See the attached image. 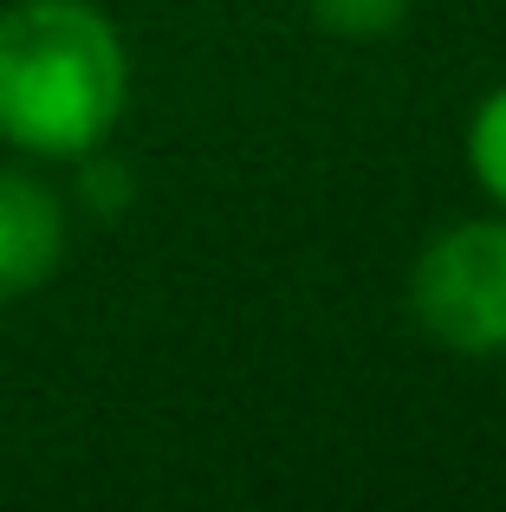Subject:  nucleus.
I'll return each mask as SVG.
<instances>
[{"instance_id": "f257e3e1", "label": "nucleus", "mask_w": 506, "mask_h": 512, "mask_svg": "<svg viewBox=\"0 0 506 512\" xmlns=\"http://www.w3.org/2000/svg\"><path fill=\"white\" fill-rule=\"evenodd\" d=\"M130 39L98 0L0 7V143L39 169H65L117 137L130 111Z\"/></svg>"}, {"instance_id": "f03ea898", "label": "nucleus", "mask_w": 506, "mask_h": 512, "mask_svg": "<svg viewBox=\"0 0 506 512\" xmlns=\"http://www.w3.org/2000/svg\"><path fill=\"white\" fill-rule=\"evenodd\" d=\"M409 318L448 357H506V214H468L409 260Z\"/></svg>"}, {"instance_id": "7ed1b4c3", "label": "nucleus", "mask_w": 506, "mask_h": 512, "mask_svg": "<svg viewBox=\"0 0 506 512\" xmlns=\"http://www.w3.org/2000/svg\"><path fill=\"white\" fill-rule=\"evenodd\" d=\"M72 247V201L39 175V163H0V305L52 286Z\"/></svg>"}, {"instance_id": "20e7f679", "label": "nucleus", "mask_w": 506, "mask_h": 512, "mask_svg": "<svg viewBox=\"0 0 506 512\" xmlns=\"http://www.w3.org/2000/svg\"><path fill=\"white\" fill-rule=\"evenodd\" d=\"M461 156H468V175L487 201L506 214V78L494 91H481V104L468 111V130H461Z\"/></svg>"}, {"instance_id": "39448f33", "label": "nucleus", "mask_w": 506, "mask_h": 512, "mask_svg": "<svg viewBox=\"0 0 506 512\" xmlns=\"http://www.w3.org/2000/svg\"><path fill=\"white\" fill-rule=\"evenodd\" d=\"M409 7L416 0H305L312 26L325 39H338V46H377V39L403 33Z\"/></svg>"}, {"instance_id": "423d86ee", "label": "nucleus", "mask_w": 506, "mask_h": 512, "mask_svg": "<svg viewBox=\"0 0 506 512\" xmlns=\"http://www.w3.org/2000/svg\"><path fill=\"white\" fill-rule=\"evenodd\" d=\"M72 169V201L85 214H124L130 201H137V175H130V163L111 150V143H98V150H85Z\"/></svg>"}]
</instances>
